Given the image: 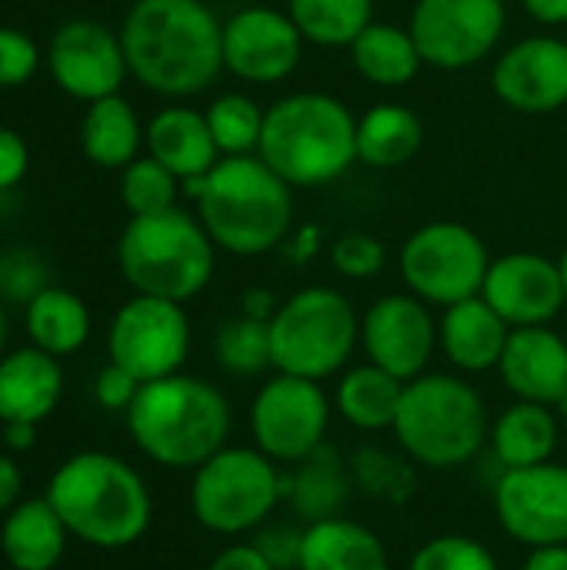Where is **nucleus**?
Masks as SVG:
<instances>
[{"mask_svg":"<svg viewBox=\"0 0 567 570\" xmlns=\"http://www.w3.org/2000/svg\"><path fill=\"white\" fill-rule=\"evenodd\" d=\"M130 77L150 94H204L224 70V20L207 0H134L120 23Z\"/></svg>","mask_w":567,"mask_h":570,"instance_id":"1","label":"nucleus"},{"mask_svg":"<svg viewBox=\"0 0 567 570\" xmlns=\"http://www.w3.org/2000/svg\"><path fill=\"white\" fill-rule=\"evenodd\" d=\"M197 217L217 250L261 257L284 244L294 224V187L257 154L221 157L211 174L187 180Z\"/></svg>","mask_w":567,"mask_h":570,"instance_id":"2","label":"nucleus"},{"mask_svg":"<svg viewBox=\"0 0 567 570\" xmlns=\"http://www.w3.org/2000/svg\"><path fill=\"white\" fill-rule=\"evenodd\" d=\"M47 501L67 524L70 538L104 551L137 544L154 514L144 478L127 461L104 451L67 458L50 478Z\"/></svg>","mask_w":567,"mask_h":570,"instance_id":"3","label":"nucleus"},{"mask_svg":"<svg viewBox=\"0 0 567 570\" xmlns=\"http://www.w3.org/2000/svg\"><path fill=\"white\" fill-rule=\"evenodd\" d=\"M127 417L134 444L174 471H197L207 458L227 448L231 434V404L204 377L170 374L150 384H140Z\"/></svg>","mask_w":567,"mask_h":570,"instance_id":"4","label":"nucleus"},{"mask_svg":"<svg viewBox=\"0 0 567 570\" xmlns=\"http://www.w3.org/2000/svg\"><path fill=\"white\" fill-rule=\"evenodd\" d=\"M257 157L291 187L331 184L358 164V117L331 94H287L267 107Z\"/></svg>","mask_w":567,"mask_h":570,"instance_id":"5","label":"nucleus"},{"mask_svg":"<svg viewBox=\"0 0 567 570\" xmlns=\"http://www.w3.org/2000/svg\"><path fill=\"white\" fill-rule=\"evenodd\" d=\"M217 244L180 207L130 217L117 237V267L134 294L187 304L211 284Z\"/></svg>","mask_w":567,"mask_h":570,"instance_id":"6","label":"nucleus"},{"mask_svg":"<svg viewBox=\"0 0 567 570\" xmlns=\"http://www.w3.org/2000/svg\"><path fill=\"white\" fill-rule=\"evenodd\" d=\"M391 431L401 451L431 471L465 468L491 434L481 394L458 374H421L408 381Z\"/></svg>","mask_w":567,"mask_h":570,"instance_id":"7","label":"nucleus"},{"mask_svg":"<svg viewBox=\"0 0 567 570\" xmlns=\"http://www.w3.org/2000/svg\"><path fill=\"white\" fill-rule=\"evenodd\" d=\"M361 344V317L334 287H304L277 304L271 317V354L277 374L328 381L344 371Z\"/></svg>","mask_w":567,"mask_h":570,"instance_id":"8","label":"nucleus"},{"mask_svg":"<svg viewBox=\"0 0 567 570\" xmlns=\"http://www.w3.org/2000/svg\"><path fill=\"white\" fill-rule=\"evenodd\" d=\"M281 504V468L257 448H221L190 481V511L211 534L237 538L271 521Z\"/></svg>","mask_w":567,"mask_h":570,"instance_id":"9","label":"nucleus"},{"mask_svg":"<svg viewBox=\"0 0 567 570\" xmlns=\"http://www.w3.org/2000/svg\"><path fill=\"white\" fill-rule=\"evenodd\" d=\"M398 264L414 297L451 307L481 294L491 254L471 227L458 220H434L404 240Z\"/></svg>","mask_w":567,"mask_h":570,"instance_id":"10","label":"nucleus"},{"mask_svg":"<svg viewBox=\"0 0 567 570\" xmlns=\"http://www.w3.org/2000/svg\"><path fill=\"white\" fill-rule=\"evenodd\" d=\"M107 354L110 364L130 371L140 384L180 374L190 354V321L184 304L134 294L110 321Z\"/></svg>","mask_w":567,"mask_h":570,"instance_id":"11","label":"nucleus"},{"mask_svg":"<svg viewBox=\"0 0 567 570\" xmlns=\"http://www.w3.org/2000/svg\"><path fill=\"white\" fill-rule=\"evenodd\" d=\"M331 397L321 381L274 374L251 404V438L274 464H297L328 444Z\"/></svg>","mask_w":567,"mask_h":570,"instance_id":"12","label":"nucleus"},{"mask_svg":"<svg viewBox=\"0 0 567 570\" xmlns=\"http://www.w3.org/2000/svg\"><path fill=\"white\" fill-rule=\"evenodd\" d=\"M508 27L505 0H418L411 37L428 67L468 70L501 43Z\"/></svg>","mask_w":567,"mask_h":570,"instance_id":"13","label":"nucleus"},{"mask_svg":"<svg viewBox=\"0 0 567 570\" xmlns=\"http://www.w3.org/2000/svg\"><path fill=\"white\" fill-rule=\"evenodd\" d=\"M43 60H47L50 80L80 104H94V100L120 94L124 80L130 77L120 30L94 17L63 20L53 30Z\"/></svg>","mask_w":567,"mask_h":570,"instance_id":"14","label":"nucleus"},{"mask_svg":"<svg viewBox=\"0 0 567 570\" xmlns=\"http://www.w3.org/2000/svg\"><path fill=\"white\" fill-rule=\"evenodd\" d=\"M495 518L508 538L525 548L567 544V468L545 461L511 468L495 484Z\"/></svg>","mask_w":567,"mask_h":570,"instance_id":"15","label":"nucleus"},{"mask_svg":"<svg viewBox=\"0 0 567 570\" xmlns=\"http://www.w3.org/2000/svg\"><path fill=\"white\" fill-rule=\"evenodd\" d=\"M304 57V33L287 10L247 3L224 20V70L247 83H281Z\"/></svg>","mask_w":567,"mask_h":570,"instance_id":"16","label":"nucleus"},{"mask_svg":"<svg viewBox=\"0 0 567 570\" xmlns=\"http://www.w3.org/2000/svg\"><path fill=\"white\" fill-rule=\"evenodd\" d=\"M361 347L371 364L404 384L428 374L438 351V321L431 317V304L414 294H388L374 301L361 317Z\"/></svg>","mask_w":567,"mask_h":570,"instance_id":"17","label":"nucleus"},{"mask_svg":"<svg viewBox=\"0 0 567 570\" xmlns=\"http://www.w3.org/2000/svg\"><path fill=\"white\" fill-rule=\"evenodd\" d=\"M491 87L518 114H555L567 107V40L535 33L511 43L495 60Z\"/></svg>","mask_w":567,"mask_h":570,"instance_id":"18","label":"nucleus"},{"mask_svg":"<svg viewBox=\"0 0 567 570\" xmlns=\"http://www.w3.org/2000/svg\"><path fill=\"white\" fill-rule=\"evenodd\" d=\"M481 297L508 321V327H545L565 301V281L558 261L531 250H515L491 261Z\"/></svg>","mask_w":567,"mask_h":570,"instance_id":"19","label":"nucleus"},{"mask_svg":"<svg viewBox=\"0 0 567 570\" xmlns=\"http://www.w3.org/2000/svg\"><path fill=\"white\" fill-rule=\"evenodd\" d=\"M498 374L518 401L555 407L567 394V341L545 327H515Z\"/></svg>","mask_w":567,"mask_h":570,"instance_id":"20","label":"nucleus"},{"mask_svg":"<svg viewBox=\"0 0 567 570\" xmlns=\"http://www.w3.org/2000/svg\"><path fill=\"white\" fill-rule=\"evenodd\" d=\"M63 397L60 357L17 347L0 357V424H43Z\"/></svg>","mask_w":567,"mask_h":570,"instance_id":"21","label":"nucleus"},{"mask_svg":"<svg viewBox=\"0 0 567 570\" xmlns=\"http://www.w3.org/2000/svg\"><path fill=\"white\" fill-rule=\"evenodd\" d=\"M508 337V321L481 294L444 307V317L438 321V347L465 374L498 371Z\"/></svg>","mask_w":567,"mask_h":570,"instance_id":"22","label":"nucleus"},{"mask_svg":"<svg viewBox=\"0 0 567 570\" xmlns=\"http://www.w3.org/2000/svg\"><path fill=\"white\" fill-rule=\"evenodd\" d=\"M351 491H354L351 464L331 444H321L314 454H307L304 461L287 464V471H281V501L304 524L341 518Z\"/></svg>","mask_w":567,"mask_h":570,"instance_id":"23","label":"nucleus"},{"mask_svg":"<svg viewBox=\"0 0 567 570\" xmlns=\"http://www.w3.org/2000/svg\"><path fill=\"white\" fill-rule=\"evenodd\" d=\"M144 147L180 184L211 174L214 164L221 160V150L207 127V117L201 110L177 107V104L164 107L150 117V124L144 130Z\"/></svg>","mask_w":567,"mask_h":570,"instance_id":"24","label":"nucleus"},{"mask_svg":"<svg viewBox=\"0 0 567 570\" xmlns=\"http://www.w3.org/2000/svg\"><path fill=\"white\" fill-rule=\"evenodd\" d=\"M67 538L70 531L47 494L20 501L0 524V551L13 570H53L67 551Z\"/></svg>","mask_w":567,"mask_h":570,"instance_id":"25","label":"nucleus"},{"mask_svg":"<svg viewBox=\"0 0 567 570\" xmlns=\"http://www.w3.org/2000/svg\"><path fill=\"white\" fill-rule=\"evenodd\" d=\"M297 570H391V558L371 528L341 514L304 524Z\"/></svg>","mask_w":567,"mask_h":570,"instance_id":"26","label":"nucleus"},{"mask_svg":"<svg viewBox=\"0 0 567 570\" xmlns=\"http://www.w3.org/2000/svg\"><path fill=\"white\" fill-rule=\"evenodd\" d=\"M558 434H561V421L555 407L535 401H515L491 424L488 441L501 471H511V468H535L551 461L558 448Z\"/></svg>","mask_w":567,"mask_h":570,"instance_id":"27","label":"nucleus"},{"mask_svg":"<svg viewBox=\"0 0 567 570\" xmlns=\"http://www.w3.org/2000/svg\"><path fill=\"white\" fill-rule=\"evenodd\" d=\"M144 124L134 104L120 94L87 104L80 120V150L100 170H124L130 160L140 157L144 147Z\"/></svg>","mask_w":567,"mask_h":570,"instance_id":"28","label":"nucleus"},{"mask_svg":"<svg viewBox=\"0 0 567 570\" xmlns=\"http://www.w3.org/2000/svg\"><path fill=\"white\" fill-rule=\"evenodd\" d=\"M23 327L33 347L53 357H70L90 337V311L74 291L47 284L23 304Z\"/></svg>","mask_w":567,"mask_h":570,"instance_id":"29","label":"nucleus"},{"mask_svg":"<svg viewBox=\"0 0 567 570\" xmlns=\"http://www.w3.org/2000/svg\"><path fill=\"white\" fill-rule=\"evenodd\" d=\"M424 144L421 117L404 104H374L358 117V164L394 170L414 160Z\"/></svg>","mask_w":567,"mask_h":570,"instance_id":"30","label":"nucleus"},{"mask_svg":"<svg viewBox=\"0 0 567 570\" xmlns=\"http://www.w3.org/2000/svg\"><path fill=\"white\" fill-rule=\"evenodd\" d=\"M401 394H404V381H398L394 374L368 361V364L344 371L334 391V407L351 428L374 434V431L394 428Z\"/></svg>","mask_w":567,"mask_h":570,"instance_id":"31","label":"nucleus"},{"mask_svg":"<svg viewBox=\"0 0 567 570\" xmlns=\"http://www.w3.org/2000/svg\"><path fill=\"white\" fill-rule=\"evenodd\" d=\"M358 73L374 87H404L424 67V57L408 27L374 20L361 30V37L348 47Z\"/></svg>","mask_w":567,"mask_h":570,"instance_id":"32","label":"nucleus"},{"mask_svg":"<svg viewBox=\"0 0 567 570\" xmlns=\"http://www.w3.org/2000/svg\"><path fill=\"white\" fill-rule=\"evenodd\" d=\"M287 13L304 40L321 47H351L374 23V0H287Z\"/></svg>","mask_w":567,"mask_h":570,"instance_id":"33","label":"nucleus"},{"mask_svg":"<svg viewBox=\"0 0 567 570\" xmlns=\"http://www.w3.org/2000/svg\"><path fill=\"white\" fill-rule=\"evenodd\" d=\"M348 464L354 488L381 504H408L418 491V471L408 454L401 458L394 451L364 444L348 458Z\"/></svg>","mask_w":567,"mask_h":570,"instance_id":"34","label":"nucleus"},{"mask_svg":"<svg viewBox=\"0 0 567 570\" xmlns=\"http://www.w3.org/2000/svg\"><path fill=\"white\" fill-rule=\"evenodd\" d=\"M214 357L224 371L237 377H257L274 367L271 354V321L257 317H231L214 334Z\"/></svg>","mask_w":567,"mask_h":570,"instance_id":"35","label":"nucleus"},{"mask_svg":"<svg viewBox=\"0 0 567 570\" xmlns=\"http://www.w3.org/2000/svg\"><path fill=\"white\" fill-rule=\"evenodd\" d=\"M204 117H207V127H211V137H214L221 157L257 154L261 134H264V117H267V110H261L257 100H251L244 94H221L217 100H211Z\"/></svg>","mask_w":567,"mask_h":570,"instance_id":"36","label":"nucleus"},{"mask_svg":"<svg viewBox=\"0 0 567 570\" xmlns=\"http://www.w3.org/2000/svg\"><path fill=\"white\" fill-rule=\"evenodd\" d=\"M177 194H180V180L150 154L130 160L120 170V204L130 210V217L170 210L177 207Z\"/></svg>","mask_w":567,"mask_h":570,"instance_id":"37","label":"nucleus"},{"mask_svg":"<svg viewBox=\"0 0 567 570\" xmlns=\"http://www.w3.org/2000/svg\"><path fill=\"white\" fill-rule=\"evenodd\" d=\"M408 570H498V561L468 534H438L414 551Z\"/></svg>","mask_w":567,"mask_h":570,"instance_id":"38","label":"nucleus"},{"mask_svg":"<svg viewBox=\"0 0 567 570\" xmlns=\"http://www.w3.org/2000/svg\"><path fill=\"white\" fill-rule=\"evenodd\" d=\"M47 264L37 250L30 247H10L0 254V294L7 301L27 304L47 287Z\"/></svg>","mask_w":567,"mask_h":570,"instance_id":"39","label":"nucleus"},{"mask_svg":"<svg viewBox=\"0 0 567 570\" xmlns=\"http://www.w3.org/2000/svg\"><path fill=\"white\" fill-rule=\"evenodd\" d=\"M40 63H43V53L30 33L17 27H0V90L30 83Z\"/></svg>","mask_w":567,"mask_h":570,"instance_id":"40","label":"nucleus"},{"mask_svg":"<svg viewBox=\"0 0 567 570\" xmlns=\"http://www.w3.org/2000/svg\"><path fill=\"white\" fill-rule=\"evenodd\" d=\"M384 244L371 234H361V230H351L344 237L334 240L331 247V264L338 274L351 277V281H368L374 274L384 271Z\"/></svg>","mask_w":567,"mask_h":570,"instance_id":"41","label":"nucleus"},{"mask_svg":"<svg viewBox=\"0 0 567 570\" xmlns=\"http://www.w3.org/2000/svg\"><path fill=\"white\" fill-rule=\"evenodd\" d=\"M301 541H304V528L271 524V528H261L254 544L264 551V558L277 570H297V564H301Z\"/></svg>","mask_w":567,"mask_h":570,"instance_id":"42","label":"nucleus"},{"mask_svg":"<svg viewBox=\"0 0 567 570\" xmlns=\"http://www.w3.org/2000/svg\"><path fill=\"white\" fill-rule=\"evenodd\" d=\"M137 394H140V381L117 364H107L94 381V397L104 411H124L127 414Z\"/></svg>","mask_w":567,"mask_h":570,"instance_id":"43","label":"nucleus"},{"mask_svg":"<svg viewBox=\"0 0 567 570\" xmlns=\"http://www.w3.org/2000/svg\"><path fill=\"white\" fill-rule=\"evenodd\" d=\"M30 170V147L13 127H0V194L13 190Z\"/></svg>","mask_w":567,"mask_h":570,"instance_id":"44","label":"nucleus"},{"mask_svg":"<svg viewBox=\"0 0 567 570\" xmlns=\"http://www.w3.org/2000/svg\"><path fill=\"white\" fill-rule=\"evenodd\" d=\"M207 570H277L257 544H234V548H224Z\"/></svg>","mask_w":567,"mask_h":570,"instance_id":"45","label":"nucleus"},{"mask_svg":"<svg viewBox=\"0 0 567 570\" xmlns=\"http://www.w3.org/2000/svg\"><path fill=\"white\" fill-rule=\"evenodd\" d=\"M20 491H23V474H20L17 461L10 454H0V514L13 511L20 504Z\"/></svg>","mask_w":567,"mask_h":570,"instance_id":"46","label":"nucleus"},{"mask_svg":"<svg viewBox=\"0 0 567 570\" xmlns=\"http://www.w3.org/2000/svg\"><path fill=\"white\" fill-rule=\"evenodd\" d=\"M525 13L545 27H565L567 23V0H518Z\"/></svg>","mask_w":567,"mask_h":570,"instance_id":"47","label":"nucleus"},{"mask_svg":"<svg viewBox=\"0 0 567 570\" xmlns=\"http://www.w3.org/2000/svg\"><path fill=\"white\" fill-rule=\"evenodd\" d=\"M521 570H567V544L535 548Z\"/></svg>","mask_w":567,"mask_h":570,"instance_id":"48","label":"nucleus"},{"mask_svg":"<svg viewBox=\"0 0 567 570\" xmlns=\"http://www.w3.org/2000/svg\"><path fill=\"white\" fill-rule=\"evenodd\" d=\"M3 441L10 451H30L37 441V424H3Z\"/></svg>","mask_w":567,"mask_h":570,"instance_id":"49","label":"nucleus"},{"mask_svg":"<svg viewBox=\"0 0 567 570\" xmlns=\"http://www.w3.org/2000/svg\"><path fill=\"white\" fill-rule=\"evenodd\" d=\"M555 411H558V421L567 428V394L558 401V404H555Z\"/></svg>","mask_w":567,"mask_h":570,"instance_id":"50","label":"nucleus"},{"mask_svg":"<svg viewBox=\"0 0 567 570\" xmlns=\"http://www.w3.org/2000/svg\"><path fill=\"white\" fill-rule=\"evenodd\" d=\"M3 344H7V317L0 311V357H3Z\"/></svg>","mask_w":567,"mask_h":570,"instance_id":"51","label":"nucleus"},{"mask_svg":"<svg viewBox=\"0 0 567 570\" xmlns=\"http://www.w3.org/2000/svg\"><path fill=\"white\" fill-rule=\"evenodd\" d=\"M558 267H561V281H565V301H567V250H565V254H561Z\"/></svg>","mask_w":567,"mask_h":570,"instance_id":"52","label":"nucleus"},{"mask_svg":"<svg viewBox=\"0 0 567 570\" xmlns=\"http://www.w3.org/2000/svg\"><path fill=\"white\" fill-rule=\"evenodd\" d=\"M224 3H237V7H247L251 0H224Z\"/></svg>","mask_w":567,"mask_h":570,"instance_id":"53","label":"nucleus"}]
</instances>
